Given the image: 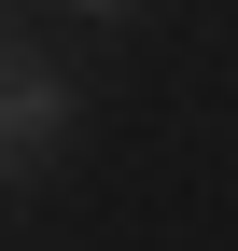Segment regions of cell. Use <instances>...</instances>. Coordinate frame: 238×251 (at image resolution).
<instances>
[{
    "label": "cell",
    "mask_w": 238,
    "mask_h": 251,
    "mask_svg": "<svg viewBox=\"0 0 238 251\" xmlns=\"http://www.w3.org/2000/svg\"><path fill=\"white\" fill-rule=\"evenodd\" d=\"M70 140V70H42L28 42H0V168H42Z\"/></svg>",
    "instance_id": "obj_1"
},
{
    "label": "cell",
    "mask_w": 238,
    "mask_h": 251,
    "mask_svg": "<svg viewBox=\"0 0 238 251\" xmlns=\"http://www.w3.org/2000/svg\"><path fill=\"white\" fill-rule=\"evenodd\" d=\"M70 14H126V0H70Z\"/></svg>",
    "instance_id": "obj_2"
}]
</instances>
